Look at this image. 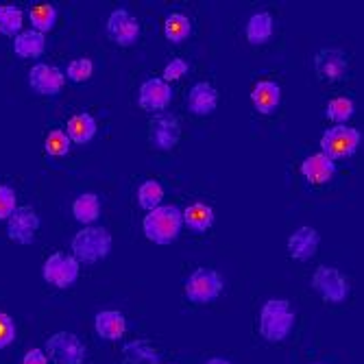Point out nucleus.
Instances as JSON below:
<instances>
[{
    "mask_svg": "<svg viewBox=\"0 0 364 364\" xmlns=\"http://www.w3.org/2000/svg\"><path fill=\"white\" fill-rule=\"evenodd\" d=\"M94 327H96V334L103 341H120L127 332V318L122 312L103 310L96 314Z\"/></svg>",
    "mask_w": 364,
    "mask_h": 364,
    "instance_id": "6ab92c4d",
    "label": "nucleus"
},
{
    "mask_svg": "<svg viewBox=\"0 0 364 364\" xmlns=\"http://www.w3.org/2000/svg\"><path fill=\"white\" fill-rule=\"evenodd\" d=\"M273 16L269 11H259V14H253L247 22V40L249 44L253 46H259V44H267L271 38H273Z\"/></svg>",
    "mask_w": 364,
    "mask_h": 364,
    "instance_id": "5701e85b",
    "label": "nucleus"
},
{
    "mask_svg": "<svg viewBox=\"0 0 364 364\" xmlns=\"http://www.w3.org/2000/svg\"><path fill=\"white\" fill-rule=\"evenodd\" d=\"M192 33V24L188 20V16L183 14H171L164 22V36H166L173 44H181L190 38Z\"/></svg>",
    "mask_w": 364,
    "mask_h": 364,
    "instance_id": "a878e982",
    "label": "nucleus"
},
{
    "mask_svg": "<svg viewBox=\"0 0 364 364\" xmlns=\"http://www.w3.org/2000/svg\"><path fill=\"white\" fill-rule=\"evenodd\" d=\"M65 75L59 70L57 65L50 63H36L28 73V85L33 92H38L42 96H57L63 87Z\"/></svg>",
    "mask_w": 364,
    "mask_h": 364,
    "instance_id": "9b49d317",
    "label": "nucleus"
},
{
    "mask_svg": "<svg viewBox=\"0 0 364 364\" xmlns=\"http://www.w3.org/2000/svg\"><path fill=\"white\" fill-rule=\"evenodd\" d=\"M301 175L314 186L327 183L336 175V161H332L323 153H314L301 161Z\"/></svg>",
    "mask_w": 364,
    "mask_h": 364,
    "instance_id": "f3484780",
    "label": "nucleus"
},
{
    "mask_svg": "<svg viewBox=\"0 0 364 364\" xmlns=\"http://www.w3.org/2000/svg\"><path fill=\"white\" fill-rule=\"evenodd\" d=\"M46 50V36L38 31H22L14 38V53L20 59H38Z\"/></svg>",
    "mask_w": 364,
    "mask_h": 364,
    "instance_id": "aec40b11",
    "label": "nucleus"
},
{
    "mask_svg": "<svg viewBox=\"0 0 364 364\" xmlns=\"http://www.w3.org/2000/svg\"><path fill=\"white\" fill-rule=\"evenodd\" d=\"M70 138L65 136V131L61 129H53L50 134L46 136V142H44V149L50 157H63V155H68L70 153Z\"/></svg>",
    "mask_w": 364,
    "mask_h": 364,
    "instance_id": "7c9ffc66",
    "label": "nucleus"
},
{
    "mask_svg": "<svg viewBox=\"0 0 364 364\" xmlns=\"http://www.w3.org/2000/svg\"><path fill=\"white\" fill-rule=\"evenodd\" d=\"M181 138V124L173 114H164L159 118L153 120V129H151V142L159 149V151H171L179 144Z\"/></svg>",
    "mask_w": 364,
    "mask_h": 364,
    "instance_id": "4468645a",
    "label": "nucleus"
},
{
    "mask_svg": "<svg viewBox=\"0 0 364 364\" xmlns=\"http://www.w3.org/2000/svg\"><path fill=\"white\" fill-rule=\"evenodd\" d=\"M92 75H94V63L87 57L73 59L68 63V68H65V79H70L73 83H85Z\"/></svg>",
    "mask_w": 364,
    "mask_h": 364,
    "instance_id": "2f4dec72",
    "label": "nucleus"
},
{
    "mask_svg": "<svg viewBox=\"0 0 364 364\" xmlns=\"http://www.w3.org/2000/svg\"><path fill=\"white\" fill-rule=\"evenodd\" d=\"M46 351L57 364H83L85 345L73 332H57L46 341Z\"/></svg>",
    "mask_w": 364,
    "mask_h": 364,
    "instance_id": "6e6552de",
    "label": "nucleus"
},
{
    "mask_svg": "<svg viewBox=\"0 0 364 364\" xmlns=\"http://www.w3.org/2000/svg\"><path fill=\"white\" fill-rule=\"evenodd\" d=\"M24 14L16 5H3L0 7V33L7 38H16L22 33Z\"/></svg>",
    "mask_w": 364,
    "mask_h": 364,
    "instance_id": "bb28decb",
    "label": "nucleus"
},
{
    "mask_svg": "<svg viewBox=\"0 0 364 364\" xmlns=\"http://www.w3.org/2000/svg\"><path fill=\"white\" fill-rule=\"evenodd\" d=\"M173 101V90L164 79H149L140 85L138 103L144 112H164Z\"/></svg>",
    "mask_w": 364,
    "mask_h": 364,
    "instance_id": "f8f14e48",
    "label": "nucleus"
},
{
    "mask_svg": "<svg viewBox=\"0 0 364 364\" xmlns=\"http://www.w3.org/2000/svg\"><path fill=\"white\" fill-rule=\"evenodd\" d=\"M73 216L81 225H92L94 220H98V216H101V198H98V194L85 192L77 196L73 203Z\"/></svg>",
    "mask_w": 364,
    "mask_h": 364,
    "instance_id": "b1692460",
    "label": "nucleus"
},
{
    "mask_svg": "<svg viewBox=\"0 0 364 364\" xmlns=\"http://www.w3.org/2000/svg\"><path fill=\"white\" fill-rule=\"evenodd\" d=\"M40 229V216L31 208H18L7 218V236L18 245H31Z\"/></svg>",
    "mask_w": 364,
    "mask_h": 364,
    "instance_id": "1a4fd4ad",
    "label": "nucleus"
},
{
    "mask_svg": "<svg viewBox=\"0 0 364 364\" xmlns=\"http://www.w3.org/2000/svg\"><path fill=\"white\" fill-rule=\"evenodd\" d=\"M81 273V264L68 253H53L42 267L44 279L55 288H70Z\"/></svg>",
    "mask_w": 364,
    "mask_h": 364,
    "instance_id": "423d86ee",
    "label": "nucleus"
},
{
    "mask_svg": "<svg viewBox=\"0 0 364 364\" xmlns=\"http://www.w3.org/2000/svg\"><path fill=\"white\" fill-rule=\"evenodd\" d=\"M22 364H48V355L42 349H31L24 353Z\"/></svg>",
    "mask_w": 364,
    "mask_h": 364,
    "instance_id": "c9c22d12",
    "label": "nucleus"
},
{
    "mask_svg": "<svg viewBox=\"0 0 364 364\" xmlns=\"http://www.w3.org/2000/svg\"><path fill=\"white\" fill-rule=\"evenodd\" d=\"M312 286L329 304H343L349 294V284L345 275L334 267H318L312 275Z\"/></svg>",
    "mask_w": 364,
    "mask_h": 364,
    "instance_id": "0eeeda50",
    "label": "nucleus"
},
{
    "mask_svg": "<svg viewBox=\"0 0 364 364\" xmlns=\"http://www.w3.org/2000/svg\"><path fill=\"white\" fill-rule=\"evenodd\" d=\"M18 210V196L14 188L0 186V220H7Z\"/></svg>",
    "mask_w": 364,
    "mask_h": 364,
    "instance_id": "473e14b6",
    "label": "nucleus"
},
{
    "mask_svg": "<svg viewBox=\"0 0 364 364\" xmlns=\"http://www.w3.org/2000/svg\"><path fill=\"white\" fill-rule=\"evenodd\" d=\"M362 142V134L353 127H332L327 129L323 138H321V153L327 155L332 161L343 159V157H351Z\"/></svg>",
    "mask_w": 364,
    "mask_h": 364,
    "instance_id": "20e7f679",
    "label": "nucleus"
},
{
    "mask_svg": "<svg viewBox=\"0 0 364 364\" xmlns=\"http://www.w3.org/2000/svg\"><path fill=\"white\" fill-rule=\"evenodd\" d=\"M314 70L325 81H338L347 75V57L343 50L323 48L314 57Z\"/></svg>",
    "mask_w": 364,
    "mask_h": 364,
    "instance_id": "ddd939ff",
    "label": "nucleus"
},
{
    "mask_svg": "<svg viewBox=\"0 0 364 364\" xmlns=\"http://www.w3.org/2000/svg\"><path fill=\"white\" fill-rule=\"evenodd\" d=\"M144 236L155 245H171L179 238L183 229L181 210L175 205H159L151 210L142 220Z\"/></svg>",
    "mask_w": 364,
    "mask_h": 364,
    "instance_id": "f257e3e1",
    "label": "nucleus"
},
{
    "mask_svg": "<svg viewBox=\"0 0 364 364\" xmlns=\"http://www.w3.org/2000/svg\"><path fill=\"white\" fill-rule=\"evenodd\" d=\"M16 341V323L9 314L0 312V349L9 347Z\"/></svg>",
    "mask_w": 364,
    "mask_h": 364,
    "instance_id": "72a5a7b5",
    "label": "nucleus"
},
{
    "mask_svg": "<svg viewBox=\"0 0 364 364\" xmlns=\"http://www.w3.org/2000/svg\"><path fill=\"white\" fill-rule=\"evenodd\" d=\"M112 251V234L105 227H85L73 238V257L81 264H94Z\"/></svg>",
    "mask_w": 364,
    "mask_h": 364,
    "instance_id": "7ed1b4c3",
    "label": "nucleus"
},
{
    "mask_svg": "<svg viewBox=\"0 0 364 364\" xmlns=\"http://www.w3.org/2000/svg\"><path fill=\"white\" fill-rule=\"evenodd\" d=\"M161 201H164V188H161L159 181L149 179V181H144L140 186V190H138V203H140L142 210L151 212V210L159 208Z\"/></svg>",
    "mask_w": 364,
    "mask_h": 364,
    "instance_id": "c85d7f7f",
    "label": "nucleus"
},
{
    "mask_svg": "<svg viewBox=\"0 0 364 364\" xmlns=\"http://www.w3.org/2000/svg\"><path fill=\"white\" fill-rule=\"evenodd\" d=\"M223 292V277L214 271V269H196L190 273L188 282H186V294L192 304H212L216 301Z\"/></svg>",
    "mask_w": 364,
    "mask_h": 364,
    "instance_id": "39448f33",
    "label": "nucleus"
},
{
    "mask_svg": "<svg viewBox=\"0 0 364 364\" xmlns=\"http://www.w3.org/2000/svg\"><path fill=\"white\" fill-rule=\"evenodd\" d=\"M318 231L314 227H299L294 234L288 238V253L290 257L299 259V262H308L314 257L316 249H318Z\"/></svg>",
    "mask_w": 364,
    "mask_h": 364,
    "instance_id": "2eb2a0df",
    "label": "nucleus"
},
{
    "mask_svg": "<svg viewBox=\"0 0 364 364\" xmlns=\"http://www.w3.org/2000/svg\"><path fill=\"white\" fill-rule=\"evenodd\" d=\"M282 101V87L275 81H257L251 92V103L259 114H273Z\"/></svg>",
    "mask_w": 364,
    "mask_h": 364,
    "instance_id": "a211bd4d",
    "label": "nucleus"
},
{
    "mask_svg": "<svg viewBox=\"0 0 364 364\" xmlns=\"http://www.w3.org/2000/svg\"><path fill=\"white\" fill-rule=\"evenodd\" d=\"M181 218L192 234H205L214 225V210L205 203H192L186 210H181Z\"/></svg>",
    "mask_w": 364,
    "mask_h": 364,
    "instance_id": "412c9836",
    "label": "nucleus"
},
{
    "mask_svg": "<svg viewBox=\"0 0 364 364\" xmlns=\"http://www.w3.org/2000/svg\"><path fill=\"white\" fill-rule=\"evenodd\" d=\"M205 364H231L229 360H225V358H210Z\"/></svg>",
    "mask_w": 364,
    "mask_h": 364,
    "instance_id": "e433bc0d",
    "label": "nucleus"
},
{
    "mask_svg": "<svg viewBox=\"0 0 364 364\" xmlns=\"http://www.w3.org/2000/svg\"><path fill=\"white\" fill-rule=\"evenodd\" d=\"M353 112H355V105H353L351 98L338 96V98H332V101L327 103V112L325 114L336 127H341V124H345L353 116Z\"/></svg>",
    "mask_w": 364,
    "mask_h": 364,
    "instance_id": "c756f323",
    "label": "nucleus"
},
{
    "mask_svg": "<svg viewBox=\"0 0 364 364\" xmlns=\"http://www.w3.org/2000/svg\"><path fill=\"white\" fill-rule=\"evenodd\" d=\"M294 327V312L286 299H269L259 312V334L269 343H282Z\"/></svg>",
    "mask_w": 364,
    "mask_h": 364,
    "instance_id": "f03ea898",
    "label": "nucleus"
},
{
    "mask_svg": "<svg viewBox=\"0 0 364 364\" xmlns=\"http://www.w3.org/2000/svg\"><path fill=\"white\" fill-rule=\"evenodd\" d=\"M183 75H188V63L183 61V59H173V61H168V65L164 68V81L166 83H171V81H177V79H181Z\"/></svg>",
    "mask_w": 364,
    "mask_h": 364,
    "instance_id": "f704fd0d",
    "label": "nucleus"
},
{
    "mask_svg": "<svg viewBox=\"0 0 364 364\" xmlns=\"http://www.w3.org/2000/svg\"><path fill=\"white\" fill-rule=\"evenodd\" d=\"M124 358L129 364H157L159 353L146 341H134L124 345Z\"/></svg>",
    "mask_w": 364,
    "mask_h": 364,
    "instance_id": "cd10ccee",
    "label": "nucleus"
},
{
    "mask_svg": "<svg viewBox=\"0 0 364 364\" xmlns=\"http://www.w3.org/2000/svg\"><path fill=\"white\" fill-rule=\"evenodd\" d=\"M218 107V92L212 83L198 81L190 87L188 94V109L196 116H210Z\"/></svg>",
    "mask_w": 364,
    "mask_h": 364,
    "instance_id": "dca6fc26",
    "label": "nucleus"
},
{
    "mask_svg": "<svg viewBox=\"0 0 364 364\" xmlns=\"http://www.w3.org/2000/svg\"><path fill=\"white\" fill-rule=\"evenodd\" d=\"M107 36L118 46H134L140 38V24L127 9H116L107 20Z\"/></svg>",
    "mask_w": 364,
    "mask_h": 364,
    "instance_id": "9d476101",
    "label": "nucleus"
},
{
    "mask_svg": "<svg viewBox=\"0 0 364 364\" xmlns=\"http://www.w3.org/2000/svg\"><path fill=\"white\" fill-rule=\"evenodd\" d=\"M96 131H98V124H96L94 116H90V114H77L68 120V124H65V136L70 138L73 144L92 142Z\"/></svg>",
    "mask_w": 364,
    "mask_h": 364,
    "instance_id": "4be33fe9",
    "label": "nucleus"
},
{
    "mask_svg": "<svg viewBox=\"0 0 364 364\" xmlns=\"http://www.w3.org/2000/svg\"><path fill=\"white\" fill-rule=\"evenodd\" d=\"M28 20H31V26L33 31L38 33H46L55 28V22H57V9L48 3H40V5H33L28 9Z\"/></svg>",
    "mask_w": 364,
    "mask_h": 364,
    "instance_id": "393cba45",
    "label": "nucleus"
}]
</instances>
